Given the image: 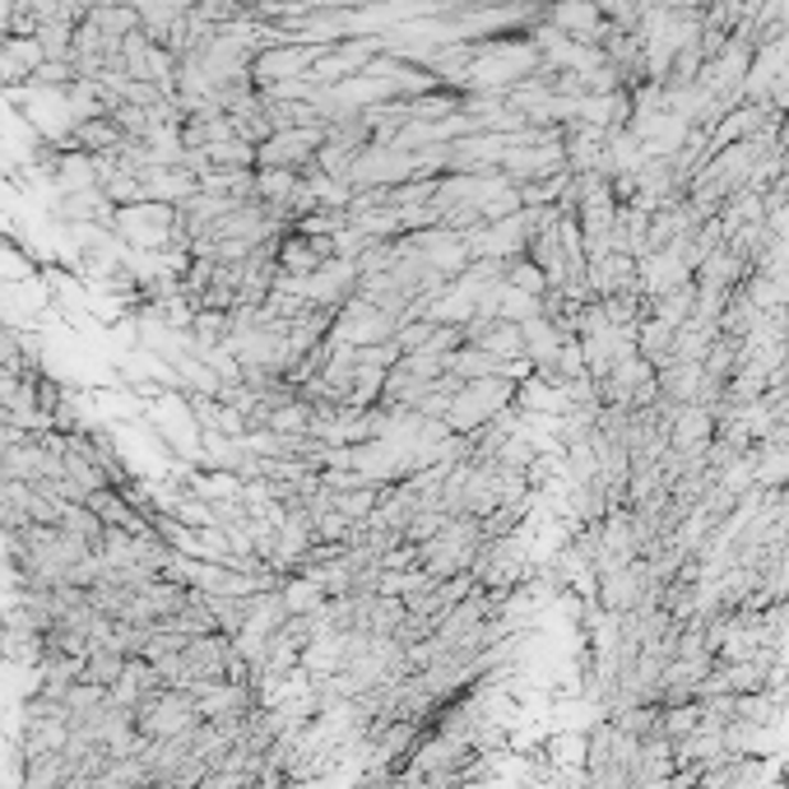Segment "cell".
Listing matches in <instances>:
<instances>
[{
    "mask_svg": "<svg viewBox=\"0 0 789 789\" xmlns=\"http://www.w3.org/2000/svg\"><path fill=\"white\" fill-rule=\"evenodd\" d=\"M734 719L776 729L785 719V692H743V696H734Z\"/></svg>",
    "mask_w": 789,
    "mask_h": 789,
    "instance_id": "obj_1",
    "label": "cell"
},
{
    "mask_svg": "<svg viewBox=\"0 0 789 789\" xmlns=\"http://www.w3.org/2000/svg\"><path fill=\"white\" fill-rule=\"evenodd\" d=\"M702 363H669L655 372L660 381V395L673 399V404H696V391H702Z\"/></svg>",
    "mask_w": 789,
    "mask_h": 789,
    "instance_id": "obj_2",
    "label": "cell"
},
{
    "mask_svg": "<svg viewBox=\"0 0 789 789\" xmlns=\"http://www.w3.org/2000/svg\"><path fill=\"white\" fill-rule=\"evenodd\" d=\"M650 316L655 321H664V326H687L692 316H696V284L687 279V284H679V288H669V292H660V298H650Z\"/></svg>",
    "mask_w": 789,
    "mask_h": 789,
    "instance_id": "obj_3",
    "label": "cell"
},
{
    "mask_svg": "<svg viewBox=\"0 0 789 789\" xmlns=\"http://www.w3.org/2000/svg\"><path fill=\"white\" fill-rule=\"evenodd\" d=\"M757 456V488H789V446H753Z\"/></svg>",
    "mask_w": 789,
    "mask_h": 789,
    "instance_id": "obj_4",
    "label": "cell"
},
{
    "mask_svg": "<svg viewBox=\"0 0 789 789\" xmlns=\"http://www.w3.org/2000/svg\"><path fill=\"white\" fill-rule=\"evenodd\" d=\"M126 673V655H117V650H107V646H98V650H88L84 655V683H94V687H111Z\"/></svg>",
    "mask_w": 789,
    "mask_h": 789,
    "instance_id": "obj_5",
    "label": "cell"
},
{
    "mask_svg": "<svg viewBox=\"0 0 789 789\" xmlns=\"http://www.w3.org/2000/svg\"><path fill=\"white\" fill-rule=\"evenodd\" d=\"M608 719H614V729H618V734H631V738H650V734H660V706H650V702L627 706V711H614Z\"/></svg>",
    "mask_w": 789,
    "mask_h": 789,
    "instance_id": "obj_6",
    "label": "cell"
},
{
    "mask_svg": "<svg viewBox=\"0 0 789 789\" xmlns=\"http://www.w3.org/2000/svg\"><path fill=\"white\" fill-rule=\"evenodd\" d=\"M696 729H702V706H696V702L660 711V734H664L669 743H683V738H692Z\"/></svg>",
    "mask_w": 789,
    "mask_h": 789,
    "instance_id": "obj_7",
    "label": "cell"
},
{
    "mask_svg": "<svg viewBox=\"0 0 789 789\" xmlns=\"http://www.w3.org/2000/svg\"><path fill=\"white\" fill-rule=\"evenodd\" d=\"M507 284L521 288V292H530V298H544V292H548V275H544V269H539L530 256L507 260Z\"/></svg>",
    "mask_w": 789,
    "mask_h": 789,
    "instance_id": "obj_8",
    "label": "cell"
},
{
    "mask_svg": "<svg viewBox=\"0 0 789 789\" xmlns=\"http://www.w3.org/2000/svg\"><path fill=\"white\" fill-rule=\"evenodd\" d=\"M404 618H409V608H404V599L376 595V599H372V622H367V631H372V637H395Z\"/></svg>",
    "mask_w": 789,
    "mask_h": 789,
    "instance_id": "obj_9",
    "label": "cell"
}]
</instances>
